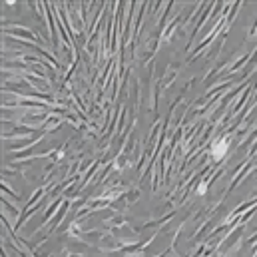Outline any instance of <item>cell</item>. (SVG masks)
Listing matches in <instances>:
<instances>
[{"mask_svg": "<svg viewBox=\"0 0 257 257\" xmlns=\"http://www.w3.org/2000/svg\"><path fill=\"white\" fill-rule=\"evenodd\" d=\"M225 152H227V140H221V142H217L211 148V156L215 157V160H219V157H223Z\"/></svg>", "mask_w": 257, "mask_h": 257, "instance_id": "1", "label": "cell"}]
</instances>
